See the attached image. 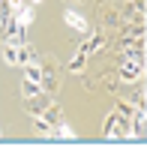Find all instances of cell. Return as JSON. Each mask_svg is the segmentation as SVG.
Wrapping results in <instances>:
<instances>
[{"label":"cell","mask_w":147,"mask_h":147,"mask_svg":"<svg viewBox=\"0 0 147 147\" xmlns=\"http://www.w3.org/2000/svg\"><path fill=\"white\" fill-rule=\"evenodd\" d=\"M141 75H144V63L141 60H123V63H120V72H117L120 81H138Z\"/></svg>","instance_id":"obj_1"},{"label":"cell","mask_w":147,"mask_h":147,"mask_svg":"<svg viewBox=\"0 0 147 147\" xmlns=\"http://www.w3.org/2000/svg\"><path fill=\"white\" fill-rule=\"evenodd\" d=\"M51 99H54V96H51V93H45V90H42V93H36V96H30V99H27V111H30L33 117H39V114H42V111L51 105Z\"/></svg>","instance_id":"obj_2"},{"label":"cell","mask_w":147,"mask_h":147,"mask_svg":"<svg viewBox=\"0 0 147 147\" xmlns=\"http://www.w3.org/2000/svg\"><path fill=\"white\" fill-rule=\"evenodd\" d=\"M102 42H105V36H102V33H93L90 39H84V42H81V48H78V51L90 57V54H96V51H102Z\"/></svg>","instance_id":"obj_3"},{"label":"cell","mask_w":147,"mask_h":147,"mask_svg":"<svg viewBox=\"0 0 147 147\" xmlns=\"http://www.w3.org/2000/svg\"><path fill=\"white\" fill-rule=\"evenodd\" d=\"M39 117H45V123H48V126H57V123H63V108H60L54 99H51V105H48V108H45Z\"/></svg>","instance_id":"obj_4"},{"label":"cell","mask_w":147,"mask_h":147,"mask_svg":"<svg viewBox=\"0 0 147 147\" xmlns=\"http://www.w3.org/2000/svg\"><path fill=\"white\" fill-rule=\"evenodd\" d=\"M39 84H42L45 93H51V96H54V93L60 90V75H57V72H48V75H42V81H39Z\"/></svg>","instance_id":"obj_5"},{"label":"cell","mask_w":147,"mask_h":147,"mask_svg":"<svg viewBox=\"0 0 147 147\" xmlns=\"http://www.w3.org/2000/svg\"><path fill=\"white\" fill-rule=\"evenodd\" d=\"M33 60H36V48H33L30 42L18 45V66H24V63H33Z\"/></svg>","instance_id":"obj_6"},{"label":"cell","mask_w":147,"mask_h":147,"mask_svg":"<svg viewBox=\"0 0 147 147\" xmlns=\"http://www.w3.org/2000/svg\"><path fill=\"white\" fill-rule=\"evenodd\" d=\"M0 57H3V63L18 66V45H6V42H3V48H0Z\"/></svg>","instance_id":"obj_7"},{"label":"cell","mask_w":147,"mask_h":147,"mask_svg":"<svg viewBox=\"0 0 147 147\" xmlns=\"http://www.w3.org/2000/svg\"><path fill=\"white\" fill-rule=\"evenodd\" d=\"M21 69H24V78H27V81H42V66H39L36 60H33V63H24Z\"/></svg>","instance_id":"obj_8"},{"label":"cell","mask_w":147,"mask_h":147,"mask_svg":"<svg viewBox=\"0 0 147 147\" xmlns=\"http://www.w3.org/2000/svg\"><path fill=\"white\" fill-rule=\"evenodd\" d=\"M120 36H144V21H126Z\"/></svg>","instance_id":"obj_9"},{"label":"cell","mask_w":147,"mask_h":147,"mask_svg":"<svg viewBox=\"0 0 147 147\" xmlns=\"http://www.w3.org/2000/svg\"><path fill=\"white\" fill-rule=\"evenodd\" d=\"M66 24H69L72 30H81V33H87V21H84L78 12H66Z\"/></svg>","instance_id":"obj_10"},{"label":"cell","mask_w":147,"mask_h":147,"mask_svg":"<svg viewBox=\"0 0 147 147\" xmlns=\"http://www.w3.org/2000/svg\"><path fill=\"white\" fill-rule=\"evenodd\" d=\"M12 15H15L18 21L24 24V27H30V24H33V6H27V3H24L21 9H15V12H12Z\"/></svg>","instance_id":"obj_11"},{"label":"cell","mask_w":147,"mask_h":147,"mask_svg":"<svg viewBox=\"0 0 147 147\" xmlns=\"http://www.w3.org/2000/svg\"><path fill=\"white\" fill-rule=\"evenodd\" d=\"M36 93H42V84H39V81H27V78H24V81H21V96L30 99V96H36Z\"/></svg>","instance_id":"obj_12"},{"label":"cell","mask_w":147,"mask_h":147,"mask_svg":"<svg viewBox=\"0 0 147 147\" xmlns=\"http://www.w3.org/2000/svg\"><path fill=\"white\" fill-rule=\"evenodd\" d=\"M84 66H87V54H81V51H78V54L69 60V72H84Z\"/></svg>","instance_id":"obj_13"},{"label":"cell","mask_w":147,"mask_h":147,"mask_svg":"<svg viewBox=\"0 0 147 147\" xmlns=\"http://www.w3.org/2000/svg\"><path fill=\"white\" fill-rule=\"evenodd\" d=\"M114 111H120L123 117H132V114H135V105H132V102H123V99H120V102L114 105Z\"/></svg>","instance_id":"obj_14"},{"label":"cell","mask_w":147,"mask_h":147,"mask_svg":"<svg viewBox=\"0 0 147 147\" xmlns=\"http://www.w3.org/2000/svg\"><path fill=\"white\" fill-rule=\"evenodd\" d=\"M33 129H36V132H39V135H51V126H48V123H45V120H42V117H33Z\"/></svg>","instance_id":"obj_15"},{"label":"cell","mask_w":147,"mask_h":147,"mask_svg":"<svg viewBox=\"0 0 147 147\" xmlns=\"http://www.w3.org/2000/svg\"><path fill=\"white\" fill-rule=\"evenodd\" d=\"M6 3H9V6H12V12H15V9H21V6L27 3V0H6Z\"/></svg>","instance_id":"obj_16"},{"label":"cell","mask_w":147,"mask_h":147,"mask_svg":"<svg viewBox=\"0 0 147 147\" xmlns=\"http://www.w3.org/2000/svg\"><path fill=\"white\" fill-rule=\"evenodd\" d=\"M30 3H33V6H36V3H42V0H30Z\"/></svg>","instance_id":"obj_17"},{"label":"cell","mask_w":147,"mask_h":147,"mask_svg":"<svg viewBox=\"0 0 147 147\" xmlns=\"http://www.w3.org/2000/svg\"><path fill=\"white\" fill-rule=\"evenodd\" d=\"M0 135H3V132H0Z\"/></svg>","instance_id":"obj_18"},{"label":"cell","mask_w":147,"mask_h":147,"mask_svg":"<svg viewBox=\"0 0 147 147\" xmlns=\"http://www.w3.org/2000/svg\"><path fill=\"white\" fill-rule=\"evenodd\" d=\"M0 3H3V0H0Z\"/></svg>","instance_id":"obj_19"}]
</instances>
